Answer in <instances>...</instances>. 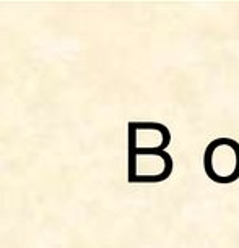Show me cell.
<instances>
[{"instance_id":"obj_1","label":"cell","mask_w":239,"mask_h":248,"mask_svg":"<svg viewBox=\"0 0 239 248\" xmlns=\"http://www.w3.org/2000/svg\"><path fill=\"white\" fill-rule=\"evenodd\" d=\"M204 166L217 184H231L239 177V144L228 138L215 140L205 149Z\"/></svg>"}]
</instances>
